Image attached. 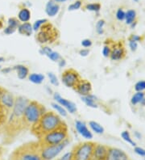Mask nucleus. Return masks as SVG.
<instances>
[{
  "mask_svg": "<svg viewBox=\"0 0 145 160\" xmlns=\"http://www.w3.org/2000/svg\"><path fill=\"white\" fill-rule=\"evenodd\" d=\"M30 99L24 96H19L16 97V101L11 113L4 126V133L9 137L16 136L24 129H25L24 122V114L26 107Z\"/></svg>",
  "mask_w": 145,
  "mask_h": 160,
  "instance_id": "1",
  "label": "nucleus"
},
{
  "mask_svg": "<svg viewBox=\"0 0 145 160\" xmlns=\"http://www.w3.org/2000/svg\"><path fill=\"white\" fill-rule=\"evenodd\" d=\"M64 122L60 116L52 111H46L40 120L31 128L32 133L39 139L48 132L58 128Z\"/></svg>",
  "mask_w": 145,
  "mask_h": 160,
  "instance_id": "2",
  "label": "nucleus"
},
{
  "mask_svg": "<svg viewBox=\"0 0 145 160\" xmlns=\"http://www.w3.org/2000/svg\"><path fill=\"white\" fill-rule=\"evenodd\" d=\"M47 110L43 104L36 100H30L25 108L24 122L25 128H32L35 126Z\"/></svg>",
  "mask_w": 145,
  "mask_h": 160,
  "instance_id": "3",
  "label": "nucleus"
},
{
  "mask_svg": "<svg viewBox=\"0 0 145 160\" xmlns=\"http://www.w3.org/2000/svg\"><path fill=\"white\" fill-rule=\"evenodd\" d=\"M11 160H42L40 143L30 142L19 147L11 155Z\"/></svg>",
  "mask_w": 145,
  "mask_h": 160,
  "instance_id": "4",
  "label": "nucleus"
},
{
  "mask_svg": "<svg viewBox=\"0 0 145 160\" xmlns=\"http://www.w3.org/2000/svg\"><path fill=\"white\" fill-rule=\"evenodd\" d=\"M67 139H69V130L68 126L64 121L58 128L48 132L39 139V143L40 145H57Z\"/></svg>",
  "mask_w": 145,
  "mask_h": 160,
  "instance_id": "5",
  "label": "nucleus"
},
{
  "mask_svg": "<svg viewBox=\"0 0 145 160\" xmlns=\"http://www.w3.org/2000/svg\"><path fill=\"white\" fill-rule=\"evenodd\" d=\"M60 33L53 24L45 23L36 33V40L40 45H48L56 42L59 39Z\"/></svg>",
  "mask_w": 145,
  "mask_h": 160,
  "instance_id": "6",
  "label": "nucleus"
},
{
  "mask_svg": "<svg viewBox=\"0 0 145 160\" xmlns=\"http://www.w3.org/2000/svg\"><path fill=\"white\" fill-rule=\"evenodd\" d=\"M69 140L67 139L60 144L57 145H40V153L42 160H53L60 155L61 151L69 144Z\"/></svg>",
  "mask_w": 145,
  "mask_h": 160,
  "instance_id": "7",
  "label": "nucleus"
},
{
  "mask_svg": "<svg viewBox=\"0 0 145 160\" xmlns=\"http://www.w3.org/2000/svg\"><path fill=\"white\" fill-rule=\"evenodd\" d=\"M95 143L91 141L82 142L74 147L72 160H90Z\"/></svg>",
  "mask_w": 145,
  "mask_h": 160,
  "instance_id": "8",
  "label": "nucleus"
},
{
  "mask_svg": "<svg viewBox=\"0 0 145 160\" xmlns=\"http://www.w3.org/2000/svg\"><path fill=\"white\" fill-rule=\"evenodd\" d=\"M16 101V97L14 96L13 94H11L10 91H3L2 97H1V112H2V117L3 120L7 121L9 115L11 113V110L13 108L14 104Z\"/></svg>",
  "mask_w": 145,
  "mask_h": 160,
  "instance_id": "9",
  "label": "nucleus"
},
{
  "mask_svg": "<svg viewBox=\"0 0 145 160\" xmlns=\"http://www.w3.org/2000/svg\"><path fill=\"white\" fill-rule=\"evenodd\" d=\"M82 77L80 74L74 69L69 68L64 70L61 75V82L66 87L74 89L77 83H79Z\"/></svg>",
  "mask_w": 145,
  "mask_h": 160,
  "instance_id": "10",
  "label": "nucleus"
},
{
  "mask_svg": "<svg viewBox=\"0 0 145 160\" xmlns=\"http://www.w3.org/2000/svg\"><path fill=\"white\" fill-rule=\"evenodd\" d=\"M111 53L110 58L112 61H120L123 59L126 56V49L124 47L123 44L121 41L119 42H113L111 45Z\"/></svg>",
  "mask_w": 145,
  "mask_h": 160,
  "instance_id": "11",
  "label": "nucleus"
},
{
  "mask_svg": "<svg viewBox=\"0 0 145 160\" xmlns=\"http://www.w3.org/2000/svg\"><path fill=\"white\" fill-rule=\"evenodd\" d=\"M53 99H55L56 102L57 104L61 105L64 108H65L66 111L69 112V113L74 114V113H75L77 112L76 104L73 103L72 101H70V100H69V99L63 98L58 92H55V93L53 94Z\"/></svg>",
  "mask_w": 145,
  "mask_h": 160,
  "instance_id": "12",
  "label": "nucleus"
},
{
  "mask_svg": "<svg viewBox=\"0 0 145 160\" xmlns=\"http://www.w3.org/2000/svg\"><path fill=\"white\" fill-rule=\"evenodd\" d=\"M105 160H130V158L123 150L116 147H108Z\"/></svg>",
  "mask_w": 145,
  "mask_h": 160,
  "instance_id": "13",
  "label": "nucleus"
},
{
  "mask_svg": "<svg viewBox=\"0 0 145 160\" xmlns=\"http://www.w3.org/2000/svg\"><path fill=\"white\" fill-rule=\"evenodd\" d=\"M74 90L81 96H86L92 93V84L86 79H81Z\"/></svg>",
  "mask_w": 145,
  "mask_h": 160,
  "instance_id": "14",
  "label": "nucleus"
},
{
  "mask_svg": "<svg viewBox=\"0 0 145 160\" xmlns=\"http://www.w3.org/2000/svg\"><path fill=\"white\" fill-rule=\"evenodd\" d=\"M108 147L102 144H95L90 160H105Z\"/></svg>",
  "mask_w": 145,
  "mask_h": 160,
  "instance_id": "15",
  "label": "nucleus"
},
{
  "mask_svg": "<svg viewBox=\"0 0 145 160\" xmlns=\"http://www.w3.org/2000/svg\"><path fill=\"white\" fill-rule=\"evenodd\" d=\"M75 128H76L77 133L80 135L87 140H91L93 138L92 132L88 129L86 124L82 120H76L75 121Z\"/></svg>",
  "mask_w": 145,
  "mask_h": 160,
  "instance_id": "16",
  "label": "nucleus"
},
{
  "mask_svg": "<svg viewBox=\"0 0 145 160\" xmlns=\"http://www.w3.org/2000/svg\"><path fill=\"white\" fill-rule=\"evenodd\" d=\"M13 70H16L17 74V77L20 80H24L28 77L29 75V69L28 67L24 66V65L19 64L16 65L13 67Z\"/></svg>",
  "mask_w": 145,
  "mask_h": 160,
  "instance_id": "17",
  "label": "nucleus"
},
{
  "mask_svg": "<svg viewBox=\"0 0 145 160\" xmlns=\"http://www.w3.org/2000/svg\"><path fill=\"white\" fill-rule=\"evenodd\" d=\"M60 11V6L58 5L57 3H55V1L53 0H50L46 5V8H45V11L48 16L53 17L55 16Z\"/></svg>",
  "mask_w": 145,
  "mask_h": 160,
  "instance_id": "18",
  "label": "nucleus"
},
{
  "mask_svg": "<svg viewBox=\"0 0 145 160\" xmlns=\"http://www.w3.org/2000/svg\"><path fill=\"white\" fill-rule=\"evenodd\" d=\"M18 32L20 35L30 37V36H32V32L34 31L32 28V24L28 22H26V23H23V24H20L19 25Z\"/></svg>",
  "mask_w": 145,
  "mask_h": 160,
  "instance_id": "19",
  "label": "nucleus"
},
{
  "mask_svg": "<svg viewBox=\"0 0 145 160\" xmlns=\"http://www.w3.org/2000/svg\"><path fill=\"white\" fill-rule=\"evenodd\" d=\"M81 99L85 103L86 106L92 108H97L98 104H97V97L93 95L92 93L86 96H81Z\"/></svg>",
  "mask_w": 145,
  "mask_h": 160,
  "instance_id": "20",
  "label": "nucleus"
},
{
  "mask_svg": "<svg viewBox=\"0 0 145 160\" xmlns=\"http://www.w3.org/2000/svg\"><path fill=\"white\" fill-rule=\"evenodd\" d=\"M28 80L31 83H34V84H41V83L45 81V75L42 74H36V73H32V74H29L28 75Z\"/></svg>",
  "mask_w": 145,
  "mask_h": 160,
  "instance_id": "21",
  "label": "nucleus"
},
{
  "mask_svg": "<svg viewBox=\"0 0 145 160\" xmlns=\"http://www.w3.org/2000/svg\"><path fill=\"white\" fill-rule=\"evenodd\" d=\"M18 18L19 20L23 22V23L28 22L31 19V12H30V11L28 8H23L19 12Z\"/></svg>",
  "mask_w": 145,
  "mask_h": 160,
  "instance_id": "22",
  "label": "nucleus"
},
{
  "mask_svg": "<svg viewBox=\"0 0 145 160\" xmlns=\"http://www.w3.org/2000/svg\"><path fill=\"white\" fill-rule=\"evenodd\" d=\"M89 126L91 129V130L93 132H94L95 133H97V134H103L104 133V131H105L103 126H101L99 123L97 122V121H94V120L89 121Z\"/></svg>",
  "mask_w": 145,
  "mask_h": 160,
  "instance_id": "23",
  "label": "nucleus"
},
{
  "mask_svg": "<svg viewBox=\"0 0 145 160\" xmlns=\"http://www.w3.org/2000/svg\"><path fill=\"white\" fill-rule=\"evenodd\" d=\"M145 97L144 92L143 91H136L135 93L132 96L131 99V103L132 105H137L140 104V102L142 101V99Z\"/></svg>",
  "mask_w": 145,
  "mask_h": 160,
  "instance_id": "24",
  "label": "nucleus"
},
{
  "mask_svg": "<svg viewBox=\"0 0 145 160\" xmlns=\"http://www.w3.org/2000/svg\"><path fill=\"white\" fill-rule=\"evenodd\" d=\"M51 105H52V107L55 109L56 112H58V114H60L61 116H62L63 117H67L68 112H67V111L65 110V108H64L61 105H60V104H57V103H52Z\"/></svg>",
  "mask_w": 145,
  "mask_h": 160,
  "instance_id": "25",
  "label": "nucleus"
},
{
  "mask_svg": "<svg viewBox=\"0 0 145 160\" xmlns=\"http://www.w3.org/2000/svg\"><path fill=\"white\" fill-rule=\"evenodd\" d=\"M135 17H136V12H135L134 10H129V11H127V12L126 13V16H125L126 24L131 25L133 22H135Z\"/></svg>",
  "mask_w": 145,
  "mask_h": 160,
  "instance_id": "26",
  "label": "nucleus"
},
{
  "mask_svg": "<svg viewBox=\"0 0 145 160\" xmlns=\"http://www.w3.org/2000/svg\"><path fill=\"white\" fill-rule=\"evenodd\" d=\"M121 137L124 141H127V143H129L130 145H132V147H135V146H136V143L133 141V139L132 138V137L130 135L128 131H123V132L121 133Z\"/></svg>",
  "mask_w": 145,
  "mask_h": 160,
  "instance_id": "27",
  "label": "nucleus"
},
{
  "mask_svg": "<svg viewBox=\"0 0 145 160\" xmlns=\"http://www.w3.org/2000/svg\"><path fill=\"white\" fill-rule=\"evenodd\" d=\"M48 19H38L35 22L33 25H32V28H33V31L34 32H38L40 28L42 27L43 24H45V23H47Z\"/></svg>",
  "mask_w": 145,
  "mask_h": 160,
  "instance_id": "28",
  "label": "nucleus"
},
{
  "mask_svg": "<svg viewBox=\"0 0 145 160\" xmlns=\"http://www.w3.org/2000/svg\"><path fill=\"white\" fill-rule=\"evenodd\" d=\"M48 77V79L50 81V83L52 85L55 86V87H58L60 85V83H59V80H58L57 77L53 73L49 72L47 74Z\"/></svg>",
  "mask_w": 145,
  "mask_h": 160,
  "instance_id": "29",
  "label": "nucleus"
},
{
  "mask_svg": "<svg viewBox=\"0 0 145 160\" xmlns=\"http://www.w3.org/2000/svg\"><path fill=\"white\" fill-rule=\"evenodd\" d=\"M86 9L88 11L98 12V11H100L101 5L99 3H90V4H87L86 6Z\"/></svg>",
  "mask_w": 145,
  "mask_h": 160,
  "instance_id": "30",
  "label": "nucleus"
},
{
  "mask_svg": "<svg viewBox=\"0 0 145 160\" xmlns=\"http://www.w3.org/2000/svg\"><path fill=\"white\" fill-rule=\"evenodd\" d=\"M48 58L50 59L51 61H59L60 60H61L62 58H61V54L58 53V52H56V51H52L48 55Z\"/></svg>",
  "mask_w": 145,
  "mask_h": 160,
  "instance_id": "31",
  "label": "nucleus"
},
{
  "mask_svg": "<svg viewBox=\"0 0 145 160\" xmlns=\"http://www.w3.org/2000/svg\"><path fill=\"white\" fill-rule=\"evenodd\" d=\"M104 25H105V20H103V19H100V20H98L97 22V24H96V32H97L98 34L102 35L104 32V29H103Z\"/></svg>",
  "mask_w": 145,
  "mask_h": 160,
  "instance_id": "32",
  "label": "nucleus"
},
{
  "mask_svg": "<svg viewBox=\"0 0 145 160\" xmlns=\"http://www.w3.org/2000/svg\"><path fill=\"white\" fill-rule=\"evenodd\" d=\"M135 91H145V81L144 80H140L135 83Z\"/></svg>",
  "mask_w": 145,
  "mask_h": 160,
  "instance_id": "33",
  "label": "nucleus"
},
{
  "mask_svg": "<svg viewBox=\"0 0 145 160\" xmlns=\"http://www.w3.org/2000/svg\"><path fill=\"white\" fill-rule=\"evenodd\" d=\"M19 22L16 18H10V19L7 20V26H10L11 28H14L17 29L18 28L19 25Z\"/></svg>",
  "mask_w": 145,
  "mask_h": 160,
  "instance_id": "34",
  "label": "nucleus"
},
{
  "mask_svg": "<svg viewBox=\"0 0 145 160\" xmlns=\"http://www.w3.org/2000/svg\"><path fill=\"white\" fill-rule=\"evenodd\" d=\"M111 45L106 44L103 49V55L105 57V58H110V56H111Z\"/></svg>",
  "mask_w": 145,
  "mask_h": 160,
  "instance_id": "35",
  "label": "nucleus"
},
{
  "mask_svg": "<svg viewBox=\"0 0 145 160\" xmlns=\"http://www.w3.org/2000/svg\"><path fill=\"white\" fill-rule=\"evenodd\" d=\"M53 51V49L51 48H49L48 46H43L39 50V53L41 54V55H45V56H48L49 53Z\"/></svg>",
  "mask_w": 145,
  "mask_h": 160,
  "instance_id": "36",
  "label": "nucleus"
},
{
  "mask_svg": "<svg viewBox=\"0 0 145 160\" xmlns=\"http://www.w3.org/2000/svg\"><path fill=\"white\" fill-rule=\"evenodd\" d=\"M125 16H126V13L124 12V11L123 9H119L117 11V13H116V18L119 21H123L125 19Z\"/></svg>",
  "mask_w": 145,
  "mask_h": 160,
  "instance_id": "37",
  "label": "nucleus"
},
{
  "mask_svg": "<svg viewBox=\"0 0 145 160\" xmlns=\"http://www.w3.org/2000/svg\"><path fill=\"white\" fill-rule=\"evenodd\" d=\"M82 6V2L81 1H77L76 3H73L69 7V11H75V10H78Z\"/></svg>",
  "mask_w": 145,
  "mask_h": 160,
  "instance_id": "38",
  "label": "nucleus"
},
{
  "mask_svg": "<svg viewBox=\"0 0 145 160\" xmlns=\"http://www.w3.org/2000/svg\"><path fill=\"white\" fill-rule=\"evenodd\" d=\"M81 45H82V47H84L85 49H88L91 47L93 45L92 40H90V39H84V40H82V42H81Z\"/></svg>",
  "mask_w": 145,
  "mask_h": 160,
  "instance_id": "39",
  "label": "nucleus"
},
{
  "mask_svg": "<svg viewBox=\"0 0 145 160\" xmlns=\"http://www.w3.org/2000/svg\"><path fill=\"white\" fill-rule=\"evenodd\" d=\"M5 91V89L3 88L2 87H0V101H1V97L3 95V91ZM5 124V121L3 120V117H2V112H1V104H0V126H3Z\"/></svg>",
  "mask_w": 145,
  "mask_h": 160,
  "instance_id": "40",
  "label": "nucleus"
},
{
  "mask_svg": "<svg viewBox=\"0 0 145 160\" xmlns=\"http://www.w3.org/2000/svg\"><path fill=\"white\" fill-rule=\"evenodd\" d=\"M134 151L135 152V154H137L138 155H140L141 157L145 158V150L142 147H135L134 149Z\"/></svg>",
  "mask_w": 145,
  "mask_h": 160,
  "instance_id": "41",
  "label": "nucleus"
},
{
  "mask_svg": "<svg viewBox=\"0 0 145 160\" xmlns=\"http://www.w3.org/2000/svg\"><path fill=\"white\" fill-rule=\"evenodd\" d=\"M72 158H73V151H70V152L65 153L62 157L60 158L58 160H72Z\"/></svg>",
  "mask_w": 145,
  "mask_h": 160,
  "instance_id": "42",
  "label": "nucleus"
},
{
  "mask_svg": "<svg viewBox=\"0 0 145 160\" xmlns=\"http://www.w3.org/2000/svg\"><path fill=\"white\" fill-rule=\"evenodd\" d=\"M16 28H11V27H10V26H7V28H4V30H3V32H4V33H5L6 35L13 34L14 32H16Z\"/></svg>",
  "mask_w": 145,
  "mask_h": 160,
  "instance_id": "43",
  "label": "nucleus"
},
{
  "mask_svg": "<svg viewBox=\"0 0 145 160\" xmlns=\"http://www.w3.org/2000/svg\"><path fill=\"white\" fill-rule=\"evenodd\" d=\"M129 46L132 52H135L138 48V42H135V41H133V40H129Z\"/></svg>",
  "mask_w": 145,
  "mask_h": 160,
  "instance_id": "44",
  "label": "nucleus"
},
{
  "mask_svg": "<svg viewBox=\"0 0 145 160\" xmlns=\"http://www.w3.org/2000/svg\"><path fill=\"white\" fill-rule=\"evenodd\" d=\"M79 54L80 56L82 57H87L90 54V49H82L79 51Z\"/></svg>",
  "mask_w": 145,
  "mask_h": 160,
  "instance_id": "45",
  "label": "nucleus"
},
{
  "mask_svg": "<svg viewBox=\"0 0 145 160\" xmlns=\"http://www.w3.org/2000/svg\"><path fill=\"white\" fill-rule=\"evenodd\" d=\"M142 38L140 36L138 35H132L129 38V40H133V41H135V42H139V41H141Z\"/></svg>",
  "mask_w": 145,
  "mask_h": 160,
  "instance_id": "46",
  "label": "nucleus"
},
{
  "mask_svg": "<svg viewBox=\"0 0 145 160\" xmlns=\"http://www.w3.org/2000/svg\"><path fill=\"white\" fill-rule=\"evenodd\" d=\"M13 70V68H11V67H6V68H3V69H1V71L3 74H9Z\"/></svg>",
  "mask_w": 145,
  "mask_h": 160,
  "instance_id": "47",
  "label": "nucleus"
},
{
  "mask_svg": "<svg viewBox=\"0 0 145 160\" xmlns=\"http://www.w3.org/2000/svg\"><path fill=\"white\" fill-rule=\"evenodd\" d=\"M58 66L59 67H65L66 66V61L64 58H61L60 61H58Z\"/></svg>",
  "mask_w": 145,
  "mask_h": 160,
  "instance_id": "48",
  "label": "nucleus"
},
{
  "mask_svg": "<svg viewBox=\"0 0 145 160\" xmlns=\"http://www.w3.org/2000/svg\"><path fill=\"white\" fill-rule=\"evenodd\" d=\"M134 135H135V138H136L137 139L142 138V135H141V134H140L139 132H137V131H135V132Z\"/></svg>",
  "mask_w": 145,
  "mask_h": 160,
  "instance_id": "49",
  "label": "nucleus"
},
{
  "mask_svg": "<svg viewBox=\"0 0 145 160\" xmlns=\"http://www.w3.org/2000/svg\"><path fill=\"white\" fill-rule=\"evenodd\" d=\"M140 104H141L142 106H145V97L142 99V101L140 102Z\"/></svg>",
  "mask_w": 145,
  "mask_h": 160,
  "instance_id": "50",
  "label": "nucleus"
},
{
  "mask_svg": "<svg viewBox=\"0 0 145 160\" xmlns=\"http://www.w3.org/2000/svg\"><path fill=\"white\" fill-rule=\"evenodd\" d=\"M135 25H136V22L135 21V22H133L132 24H131V27H132V28H135Z\"/></svg>",
  "mask_w": 145,
  "mask_h": 160,
  "instance_id": "51",
  "label": "nucleus"
},
{
  "mask_svg": "<svg viewBox=\"0 0 145 160\" xmlns=\"http://www.w3.org/2000/svg\"><path fill=\"white\" fill-rule=\"evenodd\" d=\"M4 61H5L4 58H3V57H0V63H2V62H3Z\"/></svg>",
  "mask_w": 145,
  "mask_h": 160,
  "instance_id": "52",
  "label": "nucleus"
},
{
  "mask_svg": "<svg viewBox=\"0 0 145 160\" xmlns=\"http://www.w3.org/2000/svg\"><path fill=\"white\" fill-rule=\"evenodd\" d=\"M55 1L57 3H63V2H65L66 0H55Z\"/></svg>",
  "mask_w": 145,
  "mask_h": 160,
  "instance_id": "53",
  "label": "nucleus"
},
{
  "mask_svg": "<svg viewBox=\"0 0 145 160\" xmlns=\"http://www.w3.org/2000/svg\"><path fill=\"white\" fill-rule=\"evenodd\" d=\"M3 23H2V22L0 21V29H1V28H3Z\"/></svg>",
  "mask_w": 145,
  "mask_h": 160,
  "instance_id": "54",
  "label": "nucleus"
},
{
  "mask_svg": "<svg viewBox=\"0 0 145 160\" xmlns=\"http://www.w3.org/2000/svg\"><path fill=\"white\" fill-rule=\"evenodd\" d=\"M134 1H135V2H138V1H139V0H134Z\"/></svg>",
  "mask_w": 145,
  "mask_h": 160,
  "instance_id": "55",
  "label": "nucleus"
},
{
  "mask_svg": "<svg viewBox=\"0 0 145 160\" xmlns=\"http://www.w3.org/2000/svg\"><path fill=\"white\" fill-rule=\"evenodd\" d=\"M144 96H145V92H144Z\"/></svg>",
  "mask_w": 145,
  "mask_h": 160,
  "instance_id": "56",
  "label": "nucleus"
},
{
  "mask_svg": "<svg viewBox=\"0 0 145 160\" xmlns=\"http://www.w3.org/2000/svg\"><path fill=\"white\" fill-rule=\"evenodd\" d=\"M144 160H145V158H144Z\"/></svg>",
  "mask_w": 145,
  "mask_h": 160,
  "instance_id": "57",
  "label": "nucleus"
},
{
  "mask_svg": "<svg viewBox=\"0 0 145 160\" xmlns=\"http://www.w3.org/2000/svg\"><path fill=\"white\" fill-rule=\"evenodd\" d=\"M0 69H1V68H0Z\"/></svg>",
  "mask_w": 145,
  "mask_h": 160,
  "instance_id": "58",
  "label": "nucleus"
}]
</instances>
